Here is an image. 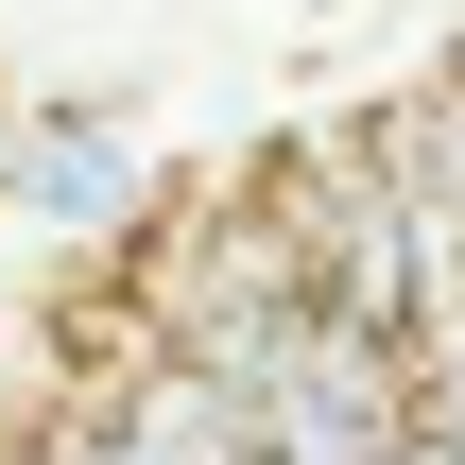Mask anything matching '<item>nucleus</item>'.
Masks as SVG:
<instances>
[{
	"mask_svg": "<svg viewBox=\"0 0 465 465\" xmlns=\"http://www.w3.org/2000/svg\"><path fill=\"white\" fill-rule=\"evenodd\" d=\"M242 449L259 465H397L414 449V345H362V328L293 311L276 362L242 380Z\"/></svg>",
	"mask_w": 465,
	"mask_h": 465,
	"instance_id": "obj_1",
	"label": "nucleus"
},
{
	"mask_svg": "<svg viewBox=\"0 0 465 465\" xmlns=\"http://www.w3.org/2000/svg\"><path fill=\"white\" fill-rule=\"evenodd\" d=\"M397 465H465V449H449V431H414V449H397Z\"/></svg>",
	"mask_w": 465,
	"mask_h": 465,
	"instance_id": "obj_6",
	"label": "nucleus"
},
{
	"mask_svg": "<svg viewBox=\"0 0 465 465\" xmlns=\"http://www.w3.org/2000/svg\"><path fill=\"white\" fill-rule=\"evenodd\" d=\"M0 465H104V431H86V414H52V431H17Z\"/></svg>",
	"mask_w": 465,
	"mask_h": 465,
	"instance_id": "obj_5",
	"label": "nucleus"
},
{
	"mask_svg": "<svg viewBox=\"0 0 465 465\" xmlns=\"http://www.w3.org/2000/svg\"><path fill=\"white\" fill-rule=\"evenodd\" d=\"M414 431H449V449H465V293L431 311V345H414Z\"/></svg>",
	"mask_w": 465,
	"mask_h": 465,
	"instance_id": "obj_4",
	"label": "nucleus"
},
{
	"mask_svg": "<svg viewBox=\"0 0 465 465\" xmlns=\"http://www.w3.org/2000/svg\"><path fill=\"white\" fill-rule=\"evenodd\" d=\"M0 173H17L52 224H121V207H138V155H121V121H52V138H17Z\"/></svg>",
	"mask_w": 465,
	"mask_h": 465,
	"instance_id": "obj_3",
	"label": "nucleus"
},
{
	"mask_svg": "<svg viewBox=\"0 0 465 465\" xmlns=\"http://www.w3.org/2000/svg\"><path fill=\"white\" fill-rule=\"evenodd\" d=\"M86 431H104V465H259V449H242V397H224L207 362H173V345H155Z\"/></svg>",
	"mask_w": 465,
	"mask_h": 465,
	"instance_id": "obj_2",
	"label": "nucleus"
}]
</instances>
